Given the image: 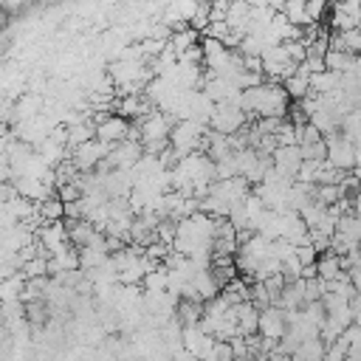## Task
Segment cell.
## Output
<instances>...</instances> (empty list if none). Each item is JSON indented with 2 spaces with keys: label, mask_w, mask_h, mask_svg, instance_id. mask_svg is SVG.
Masks as SVG:
<instances>
[{
  "label": "cell",
  "mask_w": 361,
  "mask_h": 361,
  "mask_svg": "<svg viewBox=\"0 0 361 361\" xmlns=\"http://www.w3.org/2000/svg\"><path fill=\"white\" fill-rule=\"evenodd\" d=\"M251 121V116L237 104V102H220L209 118V127L217 130V133H226V135H234L240 133L245 124Z\"/></svg>",
  "instance_id": "obj_1"
},
{
  "label": "cell",
  "mask_w": 361,
  "mask_h": 361,
  "mask_svg": "<svg viewBox=\"0 0 361 361\" xmlns=\"http://www.w3.org/2000/svg\"><path fill=\"white\" fill-rule=\"evenodd\" d=\"M130 118H124L121 113H116V116H102L99 121H96V138H102V141H107V144H118V141H124V138H130Z\"/></svg>",
  "instance_id": "obj_2"
},
{
  "label": "cell",
  "mask_w": 361,
  "mask_h": 361,
  "mask_svg": "<svg viewBox=\"0 0 361 361\" xmlns=\"http://www.w3.org/2000/svg\"><path fill=\"white\" fill-rule=\"evenodd\" d=\"M302 161H305V155H302V147H299V144H279V147L274 149V166H276L282 175L296 178Z\"/></svg>",
  "instance_id": "obj_3"
},
{
  "label": "cell",
  "mask_w": 361,
  "mask_h": 361,
  "mask_svg": "<svg viewBox=\"0 0 361 361\" xmlns=\"http://www.w3.org/2000/svg\"><path fill=\"white\" fill-rule=\"evenodd\" d=\"M90 138H96V124L93 121H73L71 124V130H68V144L71 147H79V144H85V141H90Z\"/></svg>",
  "instance_id": "obj_4"
},
{
  "label": "cell",
  "mask_w": 361,
  "mask_h": 361,
  "mask_svg": "<svg viewBox=\"0 0 361 361\" xmlns=\"http://www.w3.org/2000/svg\"><path fill=\"white\" fill-rule=\"evenodd\" d=\"M305 6H307L310 20H313V23H319V20H322V14H324V8H327V0H305Z\"/></svg>",
  "instance_id": "obj_5"
},
{
  "label": "cell",
  "mask_w": 361,
  "mask_h": 361,
  "mask_svg": "<svg viewBox=\"0 0 361 361\" xmlns=\"http://www.w3.org/2000/svg\"><path fill=\"white\" fill-rule=\"evenodd\" d=\"M353 214H355V217L361 220V192H358V195L353 197Z\"/></svg>",
  "instance_id": "obj_6"
}]
</instances>
